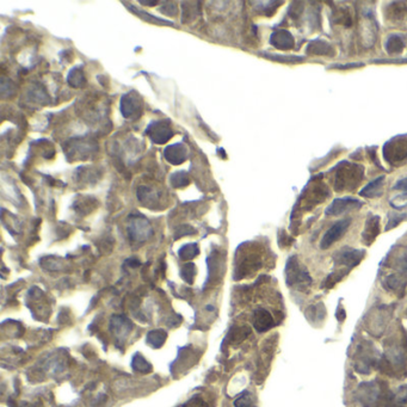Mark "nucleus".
Here are the masks:
<instances>
[{"label": "nucleus", "instance_id": "1", "mask_svg": "<svg viewBox=\"0 0 407 407\" xmlns=\"http://www.w3.org/2000/svg\"><path fill=\"white\" fill-rule=\"evenodd\" d=\"M363 166L343 161L337 167V173L334 177V190L335 191L353 190L363 179Z\"/></svg>", "mask_w": 407, "mask_h": 407}, {"label": "nucleus", "instance_id": "2", "mask_svg": "<svg viewBox=\"0 0 407 407\" xmlns=\"http://www.w3.org/2000/svg\"><path fill=\"white\" fill-rule=\"evenodd\" d=\"M97 148L98 146L96 142L91 139H86V137L70 139L63 145V150H65L68 161L90 159L97 152Z\"/></svg>", "mask_w": 407, "mask_h": 407}, {"label": "nucleus", "instance_id": "3", "mask_svg": "<svg viewBox=\"0 0 407 407\" xmlns=\"http://www.w3.org/2000/svg\"><path fill=\"white\" fill-rule=\"evenodd\" d=\"M285 281L289 287H296L297 289H305L312 284V277L308 271L300 264L296 256L288 259L285 266Z\"/></svg>", "mask_w": 407, "mask_h": 407}, {"label": "nucleus", "instance_id": "4", "mask_svg": "<svg viewBox=\"0 0 407 407\" xmlns=\"http://www.w3.org/2000/svg\"><path fill=\"white\" fill-rule=\"evenodd\" d=\"M128 234L133 242H145L153 234L149 221L141 215H131L129 218Z\"/></svg>", "mask_w": 407, "mask_h": 407}, {"label": "nucleus", "instance_id": "5", "mask_svg": "<svg viewBox=\"0 0 407 407\" xmlns=\"http://www.w3.org/2000/svg\"><path fill=\"white\" fill-rule=\"evenodd\" d=\"M383 157L390 165L401 163L407 159V139L395 137L386 142L383 147Z\"/></svg>", "mask_w": 407, "mask_h": 407}, {"label": "nucleus", "instance_id": "6", "mask_svg": "<svg viewBox=\"0 0 407 407\" xmlns=\"http://www.w3.org/2000/svg\"><path fill=\"white\" fill-rule=\"evenodd\" d=\"M121 112L124 118L137 120L144 112V105L139 94L135 91H130L123 94L121 98Z\"/></svg>", "mask_w": 407, "mask_h": 407}, {"label": "nucleus", "instance_id": "7", "mask_svg": "<svg viewBox=\"0 0 407 407\" xmlns=\"http://www.w3.org/2000/svg\"><path fill=\"white\" fill-rule=\"evenodd\" d=\"M146 134L154 144L163 145L173 136V130L168 121H153L146 128Z\"/></svg>", "mask_w": 407, "mask_h": 407}, {"label": "nucleus", "instance_id": "8", "mask_svg": "<svg viewBox=\"0 0 407 407\" xmlns=\"http://www.w3.org/2000/svg\"><path fill=\"white\" fill-rule=\"evenodd\" d=\"M364 256H366V252L363 250L344 247L333 256V260H334L337 265L345 266L348 270H350V269L355 268V266H357L361 263Z\"/></svg>", "mask_w": 407, "mask_h": 407}, {"label": "nucleus", "instance_id": "9", "mask_svg": "<svg viewBox=\"0 0 407 407\" xmlns=\"http://www.w3.org/2000/svg\"><path fill=\"white\" fill-rule=\"evenodd\" d=\"M350 224L351 219H344V220L335 222L331 228L324 234V237H322L320 241V248H322V250H327V248L331 247L335 241H338V240L346 233Z\"/></svg>", "mask_w": 407, "mask_h": 407}, {"label": "nucleus", "instance_id": "10", "mask_svg": "<svg viewBox=\"0 0 407 407\" xmlns=\"http://www.w3.org/2000/svg\"><path fill=\"white\" fill-rule=\"evenodd\" d=\"M362 204H363V203H362L361 201L356 200V198H351V197L335 198L331 204L326 208L325 214L329 216L342 215V214L346 213V211L361 208Z\"/></svg>", "mask_w": 407, "mask_h": 407}, {"label": "nucleus", "instance_id": "11", "mask_svg": "<svg viewBox=\"0 0 407 407\" xmlns=\"http://www.w3.org/2000/svg\"><path fill=\"white\" fill-rule=\"evenodd\" d=\"M261 266V260L258 253H245L241 261L235 270V278H241L248 272L258 270Z\"/></svg>", "mask_w": 407, "mask_h": 407}, {"label": "nucleus", "instance_id": "12", "mask_svg": "<svg viewBox=\"0 0 407 407\" xmlns=\"http://www.w3.org/2000/svg\"><path fill=\"white\" fill-rule=\"evenodd\" d=\"M164 157L172 165H181L187 158V147L182 142L170 145L164 149Z\"/></svg>", "mask_w": 407, "mask_h": 407}, {"label": "nucleus", "instance_id": "13", "mask_svg": "<svg viewBox=\"0 0 407 407\" xmlns=\"http://www.w3.org/2000/svg\"><path fill=\"white\" fill-rule=\"evenodd\" d=\"M270 43L279 50H290L294 48L295 39L289 31L279 29L271 34Z\"/></svg>", "mask_w": 407, "mask_h": 407}, {"label": "nucleus", "instance_id": "14", "mask_svg": "<svg viewBox=\"0 0 407 407\" xmlns=\"http://www.w3.org/2000/svg\"><path fill=\"white\" fill-rule=\"evenodd\" d=\"M274 325L275 321L270 312H268L264 308L256 309L255 313H253V327L258 332L263 333L269 331V330L274 327Z\"/></svg>", "mask_w": 407, "mask_h": 407}, {"label": "nucleus", "instance_id": "15", "mask_svg": "<svg viewBox=\"0 0 407 407\" xmlns=\"http://www.w3.org/2000/svg\"><path fill=\"white\" fill-rule=\"evenodd\" d=\"M380 234V216L372 215L367 220L366 227L362 233V240L366 245H371Z\"/></svg>", "mask_w": 407, "mask_h": 407}, {"label": "nucleus", "instance_id": "16", "mask_svg": "<svg viewBox=\"0 0 407 407\" xmlns=\"http://www.w3.org/2000/svg\"><path fill=\"white\" fill-rule=\"evenodd\" d=\"M306 53L308 55H325V56H334L335 50L329 42L324 39H314L308 43Z\"/></svg>", "mask_w": 407, "mask_h": 407}, {"label": "nucleus", "instance_id": "17", "mask_svg": "<svg viewBox=\"0 0 407 407\" xmlns=\"http://www.w3.org/2000/svg\"><path fill=\"white\" fill-rule=\"evenodd\" d=\"M111 329H112L113 333L116 334V338L120 342L121 339H124L128 335V333L131 331V322L126 316H112V319H111Z\"/></svg>", "mask_w": 407, "mask_h": 407}, {"label": "nucleus", "instance_id": "18", "mask_svg": "<svg viewBox=\"0 0 407 407\" xmlns=\"http://www.w3.org/2000/svg\"><path fill=\"white\" fill-rule=\"evenodd\" d=\"M383 185H385V177L381 176L375 179V181L370 182L367 186H364L363 189L359 191V195L368 198H376L382 196Z\"/></svg>", "mask_w": 407, "mask_h": 407}, {"label": "nucleus", "instance_id": "19", "mask_svg": "<svg viewBox=\"0 0 407 407\" xmlns=\"http://www.w3.org/2000/svg\"><path fill=\"white\" fill-rule=\"evenodd\" d=\"M136 195L140 202L146 205L147 208H153L159 201V195L149 186H140L137 189Z\"/></svg>", "mask_w": 407, "mask_h": 407}, {"label": "nucleus", "instance_id": "20", "mask_svg": "<svg viewBox=\"0 0 407 407\" xmlns=\"http://www.w3.org/2000/svg\"><path fill=\"white\" fill-rule=\"evenodd\" d=\"M359 398L362 403H364L366 406H371L375 403V399L377 396V389L374 386V383H364L359 388Z\"/></svg>", "mask_w": 407, "mask_h": 407}, {"label": "nucleus", "instance_id": "21", "mask_svg": "<svg viewBox=\"0 0 407 407\" xmlns=\"http://www.w3.org/2000/svg\"><path fill=\"white\" fill-rule=\"evenodd\" d=\"M405 46V37L396 35V34H392V35L388 37L387 41H386L385 48L389 54H395V53L403 52Z\"/></svg>", "mask_w": 407, "mask_h": 407}, {"label": "nucleus", "instance_id": "22", "mask_svg": "<svg viewBox=\"0 0 407 407\" xmlns=\"http://www.w3.org/2000/svg\"><path fill=\"white\" fill-rule=\"evenodd\" d=\"M67 83L73 89H81L86 85V78L81 68L74 67L70 71L67 75Z\"/></svg>", "mask_w": 407, "mask_h": 407}, {"label": "nucleus", "instance_id": "23", "mask_svg": "<svg viewBox=\"0 0 407 407\" xmlns=\"http://www.w3.org/2000/svg\"><path fill=\"white\" fill-rule=\"evenodd\" d=\"M264 57L276 61L279 63H300L305 61V57L298 56V55H282V54H272V53H261Z\"/></svg>", "mask_w": 407, "mask_h": 407}, {"label": "nucleus", "instance_id": "24", "mask_svg": "<svg viewBox=\"0 0 407 407\" xmlns=\"http://www.w3.org/2000/svg\"><path fill=\"white\" fill-rule=\"evenodd\" d=\"M166 338H167V333L165 331H163V330H153V331L148 333L147 343L152 348L159 349L166 342Z\"/></svg>", "mask_w": 407, "mask_h": 407}, {"label": "nucleus", "instance_id": "25", "mask_svg": "<svg viewBox=\"0 0 407 407\" xmlns=\"http://www.w3.org/2000/svg\"><path fill=\"white\" fill-rule=\"evenodd\" d=\"M131 368H133L135 371L141 372V374H148L153 370L152 364L148 363V362L142 357L140 353H135L133 357V361H131Z\"/></svg>", "mask_w": 407, "mask_h": 407}, {"label": "nucleus", "instance_id": "26", "mask_svg": "<svg viewBox=\"0 0 407 407\" xmlns=\"http://www.w3.org/2000/svg\"><path fill=\"white\" fill-rule=\"evenodd\" d=\"M28 94L35 103L39 102V103H42V104H46V103L49 100L48 94L46 93V90L43 89V86L39 85V84L38 85H34L33 87H31V89L29 90Z\"/></svg>", "mask_w": 407, "mask_h": 407}, {"label": "nucleus", "instance_id": "27", "mask_svg": "<svg viewBox=\"0 0 407 407\" xmlns=\"http://www.w3.org/2000/svg\"><path fill=\"white\" fill-rule=\"evenodd\" d=\"M170 182L173 187L181 189V187H185L190 184V177L185 171H178V172L171 174Z\"/></svg>", "mask_w": 407, "mask_h": 407}, {"label": "nucleus", "instance_id": "28", "mask_svg": "<svg viewBox=\"0 0 407 407\" xmlns=\"http://www.w3.org/2000/svg\"><path fill=\"white\" fill-rule=\"evenodd\" d=\"M128 9L130 10V11H133L134 13H135V15L139 16V17H141L142 19L147 20V22H149V23H153V24H157V25H163V24L173 25L172 22H168V20H165V19H161V18L154 17V16L149 15V13H147V12H145V11H141V10L136 9V7L128 6Z\"/></svg>", "mask_w": 407, "mask_h": 407}, {"label": "nucleus", "instance_id": "29", "mask_svg": "<svg viewBox=\"0 0 407 407\" xmlns=\"http://www.w3.org/2000/svg\"><path fill=\"white\" fill-rule=\"evenodd\" d=\"M198 253H200V250H198L197 244H186L181 247L178 255L182 260L186 261V260H191V259H194Z\"/></svg>", "mask_w": 407, "mask_h": 407}, {"label": "nucleus", "instance_id": "30", "mask_svg": "<svg viewBox=\"0 0 407 407\" xmlns=\"http://www.w3.org/2000/svg\"><path fill=\"white\" fill-rule=\"evenodd\" d=\"M251 333V330L247 326L233 327L228 333V338L232 343H240Z\"/></svg>", "mask_w": 407, "mask_h": 407}, {"label": "nucleus", "instance_id": "31", "mask_svg": "<svg viewBox=\"0 0 407 407\" xmlns=\"http://www.w3.org/2000/svg\"><path fill=\"white\" fill-rule=\"evenodd\" d=\"M349 271L350 270H339L337 272H332V274L330 275V276H327V278L324 281L322 288H325V289H331V288L334 287L337 282H339L343 277L349 274Z\"/></svg>", "mask_w": 407, "mask_h": 407}, {"label": "nucleus", "instance_id": "32", "mask_svg": "<svg viewBox=\"0 0 407 407\" xmlns=\"http://www.w3.org/2000/svg\"><path fill=\"white\" fill-rule=\"evenodd\" d=\"M196 274H197V270L194 263L185 264L183 268H182V271H181L182 278H183L184 281L189 284L194 283V279H195V277H196Z\"/></svg>", "mask_w": 407, "mask_h": 407}, {"label": "nucleus", "instance_id": "33", "mask_svg": "<svg viewBox=\"0 0 407 407\" xmlns=\"http://www.w3.org/2000/svg\"><path fill=\"white\" fill-rule=\"evenodd\" d=\"M407 218L406 214H398V213H390L389 218H388V223L386 226V231H389V229L394 228L395 226H398L401 221L405 220Z\"/></svg>", "mask_w": 407, "mask_h": 407}, {"label": "nucleus", "instance_id": "34", "mask_svg": "<svg viewBox=\"0 0 407 407\" xmlns=\"http://www.w3.org/2000/svg\"><path fill=\"white\" fill-rule=\"evenodd\" d=\"M252 405H253L252 396H251V394L248 392L242 393V394L234 401V407H252Z\"/></svg>", "mask_w": 407, "mask_h": 407}, {"label": "nucleus", "instance_id": "35", "mask_svg": "<svg viewBox=\"0 0 407 407\" xmlns=\"http://www.w3.org/2000/svg\"><path fill=\"white\" fill-rule=\"evenodd\" d=\"M364 63L362 62H350V63H333L329 66L327 70H353V68L363 67Z\"/></svg>", "mask_w": 407, "mask_h": 407}, {"label": "nucleus", "instance_id": "36", "mask_svg": "<svg viewBox=\"0 0 407 407\" xmlns=\"http://www.w3.org/2000/svg\"><path fill=\"white\" fill-rule=\"evenodd\" d=\"M387 284L388 287L394 290H403V288L406 285V282H404L403 279L396 277L395 275H392V276H389L387 278Z\"/></svg>", "mask_w": 407, "mask_h": 407}, {"label": "nucleus", "instance_id": "37", "mask_svg": "<svg viewBox=\"0 0 407 407\" xmlns=\"http://www.w3.org/2000/svg\"><path fill=\"white\" fill-rule=\"evenodd\" d=\"M370 62L372 63H379V65H404V63H407L406 57H398V59H375L371 60Z\"/></svg>", "mask_w": 407, "mask_h": 407}, {"label": "nucleus", "instance_id": "38", "mask_svg": "<svg viewBox=\"0 0 407 407\" xmlns=\"http://www.w3.org/2000/svg\"><path fill=\"white\" fill-rule=\"evenodd\" d=\"M182 407H209L208 404L203 400L201 396H192L190 400H187Z\"/></svg>", "mask_w": 407, "mask_h": 407}, {"label": "nucleus", "instance_id": "39", "mask_svg": "<svg viewBox=\"0 0 407 407\" xmlns=\"http://www.w3.org/2000/svg\"><path fill=\"white\" fill-rule=\"evenodd\" d=\"M196 233V229L192 228L191 226H187V224H183L182 227H179L176 231V234H174V239H179L181 237H185V235L195 234Z\"/></svg>", "mask_w": 407, "mask_h": 407}, {"label": "nucleus", "instance_id": "40", "mask_svg": "<svg viewBox=\"0 0 407 407\" xmlns=\"http://www.w3.org/2000/svg\"><path fill=\"white\" fill-rule=\"evenodd\" d=\"M160 11L167 16H176L177 12H178V9H177L176 4L171 1H165L164 2V6L161 7Z\"/></svg>", "mask_w": 407, "mask_h": 407}, {"label": "nucleus", "instance_id": "41", "mask_svg": "<svg viewBox=\"0 0 407 407\" xmlns=\"http://www.w3.org/2000/svg\"><path fill=\"white\" fill-rule=\"evenodd\" d=\"M390 204L395 208V209H403L407 205V195H399L395 197V200L390 201Z\"/></svg>", "mask_w": 407, "mask_h": 407}, {"label": "nucleus", "instance_id": "42", "mask_svg": "<svg viewBox=\"0 0 407 407\" xmlns=\"http://www.w3.org/2000/svg\"><path fill=\"white\" fill-rule=\"evenodd\" d=\"M394 189L407 191V177H406V178H403V179H400V181L396 182L395 185H394Z\"/></svg>", "mask_w": 407, "mask_h": 407}, {"label": "nucleus", "instance_id": "43", "mask_svg": "<svg viewBox=\"0 0 407 407\" xmlns=\"http://www.w3.org/2000/svg\"><path fill=\"white\" fill-rule=\"evenodd\" d=\"M337 318H338V320H339L340 322L342 321H344L345 320V318H346V314H345V311H344V308L342 307V306H340V307H338V312H337Z\"/></svg>", "mask_w": 407, "mask_h": 407}, {"label": "nucleus", "instance_id": "44", "mask_svg": "<svg viewBox=\"0 0 407 407\" xmlns=\"http://www.w3.org/2000/svg\"><path fill=\"white\" fill-rule=\"evenodd\" d=\"M368 153H369L370 157H371L372 161H374V163L376 164V165H380V164H379V160H377V157H376V150H375L374 148H369V149H368Z\"/></svg>", "mask_w": 407, "mask_h": 407}, {"label": "nucleus", "instance_id": "45", "mask_svg": "<svg viewBox=\"0 0 407 407\" xmlns=\"http://www.w3.org/2000/svg\"><path fill=\"white\" fill-rule=\"evenodd\" d=\"M140 4H141V5H149V6H154V5L158 4V1H146V0H144V1H140Z\"/></svg>", "mask_w": 407, "mask_h": 407}]
</instances>
